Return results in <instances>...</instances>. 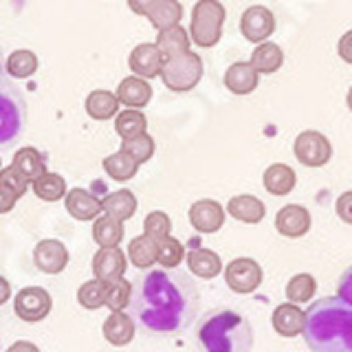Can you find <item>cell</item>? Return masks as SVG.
Returning <instances> with one entry per match:
<instances>
[{"label":"cell","mask_w":352,"mask_h":352,"mask_svg":"<svg viewBox=\"0 0 352 352\" xmlns=\"http://www.w3.org/2000/svg\"><path fill=\"white\" fill-rule=\"evenodd\" d=\"M148 130V119L146 115L141 113L137 108H128L124 113H117L115 119V132L121 139H130V137H137L141 132Z\"/></svg>","instance_id":"e575fe53"},{"label":"cell","mask_w":352,"mask_h":352,"mask_svg":"<svg viewBox=\"0 0 352 352\" xmlns=\"http://www.w3.org/2000/svg\"><path fill=\"white\" fill-rule=\"evenodd\" d=\"M227 212L229 216H234L240 223L247 225H258L267 216V207L260 201V198L251 196V194H238L234 198H229L227 203Z\"/></svg>","instance_id":"d6986e66"},{"label":"cell","mask_w":352,"mask_h":352,"mask_svg":"<svg viewBox=\"0 0 352 352\" xmlns=\"http://www.w3.org/2000/svg\"><path fill=\"white\" fill-rule=\"evenodd\" d=\"M183 258H185V247L176 238L165 236V238L157 240V262L163 264L165 269L179 267Z\"/></svg>","instance_id":"f35d334b"},{"label":"cell","mask_w":352,"mask_h":352,"mask_svg":"<svg viewBox=\"0 0 352 352\" xmlns=\"http://www.w3.org/2000/svg\"><path fill=\"white\" fill-rule=\"evenodd\" d=\"M317 291V282L311 273H297L286 284V300L293 304H304L311 302Z\"/></svg>","instance_id":"d590c367"},{"label":"cell","mask_w":352,"mask_h":352,"mask_svg":"<svg viewBox=\"0 0 352 352\" xmlns=\"http://www.w3.org/2000/svg\"><path fill=\"white\" fill-rule=\"evenodd\" d=\"M201 291L185 271L157 269L132 280L130 315L135 324L154 335H179L194 322Z\"/></svg>","instance_id":"6da1fadb"},{"label":"cell","mask_w":352,"mask_h":352,"mask_svg":"<svg viewBox=\"0 0 352 352\" xmlns=\"http://www.w3.org/2000/svg\"><path fill=\"white\" fill-rule=\"evenodd\" d=\"M170 231H172V220L165 212H150L146 220H143V234L152 238L154 242L170 236Z\"/></svg>","instance_id":"b9f144b4"},{"label":"cell","mask_w":352,"mask_h":352,"mask_svg":"<svg viewBox=\"0 0 352 352\" xmlns=\"http://www.w3.org/2000/svg\"><path fill=\"white\" fill-rule=\"evenodd\" d=\"M18 348H29V350H36V346H31V344H16V346H11L9 350H18Z\"/></svg>","instance_id":"f6af8a7d"},{"label":"cell","mask_w":352,"mask_h":352,"mask_svg":"<svg viewBox=\"0 0 352 352\" xmlns=\"http://www.w3.org/2000/svg\"><path fill=\"white\" fill-rule=\"evenodd\" d=\"M0 170H3V161H0Z\"/></svg>","instance_id":"7dc6e473"},{"label":"cell","mask_w":352,"mask_h":352,"mask_svg":"<svg viewBox=\"0 0 352 352\" xmlns=\"http://www.w3.org/2000/svg\"><path fill=\"white\" fill-rule=\"evenodd\" d=\"M115 95L119 99V104H124L128 108L141 110L143 106L150 104V99H152V86L146 80H143V77L130 75V77H124V80L119 82Z\"/></svg>","instance_id":"ac0fdd59"},{"label":"cell","mask_w":352,"mask_h":352,"mask_svg":"<svg viewBox=\"0 0 352 352\" xmlns=\"http://www.w3.org/2000/svg\"><path fill=\"white\" fill-rule=\"evenodd\" d=\"M196 339L207 352H249L253 348V326L231 308H216L198 319Z\"/></svg>","instance_id":"3957f363"},{"label":"cell","mask_w":352,"mask_h":352,"mask_svg":"<svg viewBox=\"0 0 352 352\" xmlns=\"http://www.w3.org/2000/svg\"><path fill=\"white\" fill-rule=\"evenodd\" d=\"M260 73L249 62H234L225 73V86L234 95H249L258 88Z\"/></svg>","instance_id":"ffe728a7"},{"label":"cell","mask_w":352,"mask_h":352,"mask_svg":"<svg viewBox=\"0 0 352 352\" xmlns=\"http://www.w3.org/2000/svg\"><path fill=\"white\" fill-rule=\"evenodd\" d=\"M150 5H152V0H128V7L135 11L137 16H146Z\"/></svg>","instance_id":"7bdbcfd3"},{"label":"cell","mask_w":352,"mask_h":352,"mask_svg":"<svg viewBox=\"0 0 352 352\" xmlns=\"http://www.w3.org/2000/svg\"><path fill=\"white\" fill-rule=\"evenodd\" d=\"M27 128V99L0 75V148L16 141Z\"/></svg>","instance_id":"277c9868"},{"label":"cell","mask_w":352,"mask_h":352,"mask_svg":"<svg viewBox=\"0 0 352 352\" xmlns=\"http://www.w3.org/2000/svg\"><path fill=\"white\" fill-rule=\"evenodd\" d=\"M163 64H165V55L161 53V49L157 47V44H152V42L139 44V47L132 49L130 58H128L130 71L137 77H143V80L159 77Z\"/></svg>","instance_id":"8fae6325"},{"label":"cell","mask_w":352,"mask_h":352,"mask_svg":"<svg viewBox=\"0 0 352 352\" xmlns=\"http://www.w3.org/2000/svg\"><path fill=\"white\" fill-rule=\"evenodd\" d=\"M187 267L196 275V278L203 280H212L223 271V260L216 251H209L205 247H194L190 253H187Z\"/></svg>","instance_id":"cb8c5ba5"},{"label":"cell","mask_w":352,"mask_h":352,"mask_svg":"<svg viewBox=\"0 0 352 352\" xmlns=\"http://www.w3.org/2000/svg\"><path fill=\"white\" fill-rule=\"evenodd\" d=\"M146 18H150L154 29H170L179 25L183 18V5L179 0H152V5L146 11Z\"/></svg>","instance_id":"d4e9b609"},{"label":"cell","mask_w":352,"mask_h":352,"mask_svg":"<svg viewBox=\"0 0 352 352\" xmlns=\"http://www.w3.org/2000/svg\"><path fill=\"white\" fill-rule=\"evenodd\" d=\"M157 47L161 49V53L165 55V60L168 58H174V55H181V53H187L190 51V36H187V31L181 27V25H174L170 29H163L159 31L157 36Z\"/></svg>","instance_id":"4dcf8cb0"},{"label":"cell","mask_w":352,"mask_h":352,"mask_svg":"<svg viewBox=\"0 0 352 352\" xmlns=\"http://www.w3.org/2000/svg\"><path fill=\"white\" fill-rule=\"evenodd\" d=\"M262 185L264 190L273 196H286L295 190L297 185V174L291 165L286 163H273L269 165L267 170H264V176H262Z\"/></svg>","instance_id":"44dd1931"},{"label":"cell","mask_w":352,"mask_h":352,"mask_svg":"<svg viewBox=\"0 0 352 352\" xmlns=\"http://www.w3.org/2000/svg\"><path fill=\"white\" fill-rule=\"evenodd\" d=\"M11 165H14V168L22 176H25L27 183H33V181L38 179V176H42L44 172H47V161H44L42 154L36 148H31V146L20 148L16 152L14 161H11Z\"/></svg>","instance_id":"83f0119b"},{"label":"cell","mask_w":352,"mask_h":352,"mask_svg":"<svg viewBox=\"0 0 352 352\" xmlns=\"http://www.w3.org/2000/svg\"><path fill=\"white\" fill-rule=\"evenodd\" d=\"M271 319H273V328L278 335L297 337L302 333V326H304V311L297 304L286 302V304H280L278 308H275Z\"/></svg>","instance_id":"603a6c76"},{"label":"cell","mask_w":352,"mask_h":352,"mask_svg":"<svg viewBox=\"0 0 352 352\" xmlns=\"http://www.w3.org/2000/svg\"><path fill=\"white\" fill-rule=\"evenodd\" d=\"M31 185H33V194H36L44 203L62 201L64 194H66V181H64V176H60L58 172H44Z\"/></svg>","instance_id":"1f68e13d"},{"label":"cell","mask_w":352,"mask_h":352,"mask_svg":"<svg viewBox=\"0 0 352 352\" xmlns=\"http://www.w3.org/2000/svg\"><path fill=\"white\" fill-rule=\"evenodd\" d=\"M121 150H124L126 154H130V157L135 159L139 165H143L152 159L157 146H154V139L148 135V132H141V135H137V137H130V139L121 141Z\"/></svg>","instance_id":"74e56055"},{"label":"cell","mask_w":352,"mask_h":352,"mask_svg":"<svg viewBox=\"0 0 352 352\" xmlns=\"http://www.w3.org/2000/svg\"><path fill=\"white\" fill-rule=\"evenodd\" d=\"M93 240L99 247H119L124 240V223L113 216H97L93 225Z\"/></svg>","instance_id":"f1b7e54d"},{"label":"cell","mask_w":352,"mask_h":352,"mask_svg":"<svg viewBox=\"0 0 352 352\" xmlns=\"http://www.w3.org/2000/svg\"><path fill=\"white\" fill-rule=\"evenodd\" d=\"M311 214L302 205H286L275 216V229L284 238H302L311 229Z\"/></svg>","instance_id":"9a60e30c"},{"label":"cell","mask_w":352,"mask_h":352,"mask_svg":"<svg viewBox=\"0 0 352 352\" xmlns=\"http://www.w3.org/2000/svg\"><path fill=\"white\" fill-rule=\"evenodd\" d=\"M128 269V258L119 247H102L93 258V273L97 280H117L124 278Z\"/></svg>","instance_id":"5bb4252c"},{"label":"cell","mask_w":352,"mask_h":352,"mask_svg":"<svg viewBox=\"0 0 352 352\" xmlns=\"http://www.w3.org/2000/svg\"><path fill=\"white\" fill-rule=\"evenodd\" d=\"M64 205L75 220H95L102 214V198H97L88 190L73 187L71 192L64 194Z\"/></svg>","instance_id":"e0dca14e"},{"label":"cell","mask_w":352,"mask_h":352,"mask_svg":"<svg viewBox=\"0 0 352 352\" xmlns=\"http://www.w3.org/2000/svg\"><path fill=\"white\" fill-rule=\"evenodd\" d=\"M203 60L198 53H181L168 58L161 69V80L172 93H187L201 82L203 77Z\"/></svg>","instance_id":"8992f818"},{"label":"cell","mask_w":352,"mask_h":352,"mask_svg":"<svg viewBox=\"0 0 352 352\" xmlns=\"http://www.w3.org/2000/svg\"><path fill=\"white\" fill-rule=\"evenodd\" d=\"M102 165H104V170L110 179H115L119 183L135 179L137 172H139V163L132 159L130 154H126L124 150H119L115 154H110V157H106Z\"/></svg>","instance_id":"d6a6232c"},{"label":"cell","mask_w":352,"mask_h":352,"mask_svg":"<svg viewBox=\"0 0 352 352\" xmlns=\"http://www.w3.org/2000/svg\"><path fill=\"white\" fill-rule=\"evenodd\" d=\"M227 11L218 0H198L192 9L190 40L201 49H212L223 38Z\"/></svg>","instance_id":"5b68a950"},{"label":"cell","mask_w":352,"mask_h":352,"mask_svg":"<svg viewBox=\"0 0 352 352\" xmlns=\"http://www.w3.org/2000/svg\"><path fill=\"white\" fill-rule=\"evenodd\" d=\"M38 71V55L29 49H18L7 58V73L16 80H27Z\"/></svg>","instance_id":"8d00e7d4"},{"label":"cell","mask_w":352,"mask_h":352,"mask_svg":"<svg viewBox=\"0 0 352 352\" xmlns=\"http://www.w3.org/2000/svg\"><path fill=\"white\" fill-rule=\"evenodd\" d=\"M293 152L297 161L306 168H322L333 159V143L317 130H304L297 135L293 143Z\"/></svg>","instance_id":"52a82bcc"},{"label":"cell","mask_w":352,"mask_h":352,"mask_svg":"<svg viewBox=\"0 0 352 352\" xmlns=\"http://www.w3.org/2000/svg\"><path fill=\"white\" fill-rule=\"evenodd\" d=\"M77 302H80L86 311H97L106 302V282L104 280H91L84 282L77 291Z\"/></svg>","instance_id":"ab89813d"},{"label":"cell","mask_w":352,"mask_h":352,"mask_svg":"<svg viewBox=\"0 0 352 352\" xmlns=\"http://www.w3.org/2000/svg\"><path fill=\"white\" fill-rule=\"evenodd\" d=\"M33 262H36V267L42 273L58 275L66 269V264H69V249H66L64 242L60 240H53V238L40 240L36 249H33Z\"/></svg>","instance_id":"7c38bea8"},{"label":"cell","mask_w":352,"mask_h":352,"mask_svg":"<svg viewBox=\"0 0 352 352\" xmlns=\"http://www.w3.org/2000/svg\"><path fill=\"white\" fill-rule=\"evenodd\" d=\"M86 113L95 121H106L119 113V99L110 91H93L86 97Z\"/></svg>","instance_id":"f546056e"},{"label":"cell","mask_w":352,"mask_h":352,"mask_svg":"<svg viewBox=\"0 0 352 352\" xmlns=\"http://www.w3.org/2000/svg\"><path fill=\"white\" fill-rule=\"evenodd\" d=\"M51 295L42 286H27V289L18 291L14 300V311L22 319V322L36 324L42 322L44 317H49L51 313Z\"/></svg>","instance_id":"ba28073f"},{"label":"cell","mask_w":352,"mask_h":352,"mask_svg":"<svg viewBox=\"0 0 352 352\" xmlns=\"http://www.w3.org/2000/svg\"><path fill=\"white\" fill-rule=\"evenodd\" d=\"M262 267L253 258H236L225 267V282L234 293H253L262 284Z\"/></svg>","instance_id":"9c48e42d"},{"label":"cell","mask_w":352,"mask_h":352,"mask_svg":"<svg viewBox=\"0 0 352 352\" xmlns=\"http://www.w3.org/2000/svg\"><path fill=\"white\" fill-rule=\"evenodd\" d=\"M249 64L258 73L271 75V73L282 69V64H284V51L275 42H267V40H264V42L258 44L256 49H253Z\"/></svg>","instance_id":"484cf974"},{"label":"cell","mask_w":352,"mask_h":352,"mask_svg":"<svg viewBox=\"0 0 352 352\" xmlns=\"http://www.w3.org/2000/svg\"><path fill=\"white\" fill-rule=\"evenodd\" d=\"M27 179L14 165L0 170V214H9L16 203L27 194Z\"/></svg>","instance_id":"2e32d148"},{"label":"cell","mask_w":352,"mask_h":352,"mask_svg":"<svg viewBox=\"0 0 352 352\" xmlns=\"http://www.w3.org/2000/svg\"><path fill=\"white\" fill-rule=\"evenodd\" d=\"M275 31V16L273 11L262 7V5H253L249 9L242 11L240 16V33L245 36L249 42H264L273 36Z\"/></svg>","instance_id":"30bf717a"},{"label":"cell","mask_w":352,"mask_h":352,"mask_svg":"<svg viewBox=\"0 0 352 352\" xmlns=\"http://www.w3.org/2000/svg\"><path fill=\"white\" fill-rule=\"evenodd\" d=\"M190 223L201 234H216L225 225V207L212 198L196 201L190 207Z\"/></svg>","instance_id":"4fadbf2b"},{"label":"cell","mask_w":352,"mask_h":352,"mask_svg":"<svg viewBox=\"0 0 352 352\" xmlns=\"http://www.w3.org/2000/svg\"><path fill=\"white\" fill-rule=\"evenodd\" d=\"M302 335L315 352L352 350V306L344 297H322L304 313Z\"/></svg>","instance_id":"7a4b0ae2"},{"label":"cell","mask_w":352,"mask_h":352,"mask_svg":"<svg viewBox=\"0 0 352 352\" xmlns=\"http://www.w3.org/2000/svg\"><path fill=\"white\" fill-rule=\"evenodd\" d=\"M130 291H132V284L124 278L106 282L104 306H108L110 311H124V308H128V302H130Z\"/></svg>","instance_id":"60d3db41"},{"label":"cell","mask_w":352,"mask_h":352,"mask_svg":"<svg viewBox=\"0 0 352 352\" xmlns=\"http://www.w3.org/2000/svg\"><path fill=\"white\" fill-rule=\"evenodd\" d=\"M0 75H3V60H0Z\"/></svg>","instance_id":"bcb514c9"},{"label":"cell","mask_w":352,"mask_h":352,"mask_svg":"<svg viewBox=\"0 0 352 352\" xmlns=\"http://www.w3.org/2000/svg\"><path fill=\"white\" fill-rule=\"evenodd\" d=\"M135 319L124 311H113L104 322V337L113 346H128L135 339Z\"/></svg>","instance_id":"7402d4cb"},{"label":"cell","mask_w":352,"mask_h":352,"mask_svg":"<svg viewBox=\"0 0 352 352\" xmlns=\"http://www.w3.org/2000/svg\"><path fill=\"white\" fill-rule=\"evenodd\" d=\"M137 205H139L137 196L130 190H119V192H113L106 198H102V212L121 220V223H124V220H130L137 214Z\"/></svg>","instance_id":"4316f807"},{"label":"cell","mask_w":352,"mask_h":352,"mask_svg":"<svg viewBox=\"0 0 352 352\" xmlns=\"http://www.w3.org/2000/svg\"><path fill=\"white\" fill-rule=\"evenodd\" d=\"M128 258L137 269H150L152 264H157V242L146 234L132 238L128 245Z\"/></svg>","instance_id":"836d02e7"},{"label":"cell","mask_w":352,"mask_h":352,"mask_svg":"<svg viewBox=\"0 0 352 352\" xmlns=\"http://www.w3.org/2000/svg\"><path fill=\"white\" fill-rule=\"evenodd\" d=\"M9 297H11V284L3 278V275H0V306H3Z\"/></svg>","instance_id":"ee69618b"}]
</instances>
